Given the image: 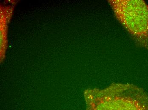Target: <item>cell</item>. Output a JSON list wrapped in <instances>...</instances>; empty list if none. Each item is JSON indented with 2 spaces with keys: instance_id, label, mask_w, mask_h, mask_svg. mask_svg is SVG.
Masks as SVG:
<instances>
[{
  "instance_id": "cell-1",
  "label": "cell",
  "mask_w": 148,
  "mask_h": 110,
  "mask_svg": "<svg viewBox=\"0 0 148 110\" xmlns=\"http://www.w3.org/2000/svg\"><path fill=\"white\" fill-rule=\"evenodd\" d=\"M86 110H148V94L130 84H112L84 92Z\"/></svg>"
},
{
  "instance_id": "cell-2",
  "label": "cell",
  "mask_w": 148,
  "mask_h": 110,
  "mask_svg": "<svg viewBox=\"0 0 148 110\" xmlns=\"http://www.w3.org/2000/svg\"><path fill=\"white\" fill-rule=\"evenodd\" d=\"M119 22L136 42L148 49V5L141 0H110Z\"/></svg>"
}]
</instances>
